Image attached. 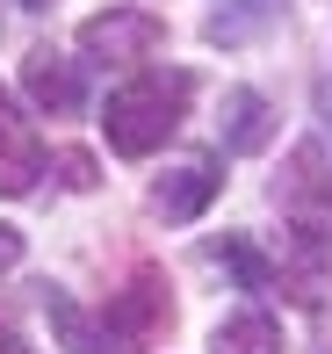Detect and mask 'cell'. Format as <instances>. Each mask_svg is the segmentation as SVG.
<instances>
[{"instance_id":"4","label":"cell","mask_w":332,"mask_h":354,"mask_svg":"<svg viewBox=\"0 0 332 354\" xmlns=\"http://www.w3.org/2000/svg\"><path fill=\"white\" fill-rule=\"evenodd\" d=\"M159 44H166V22L145 8H108L80 29V51L94 66H137V58H159Z\"/></svg>"},{"instance_id":"15","label":"cell","mask_w":332,"mask_h":354,"mask_svg":"<svg viewBox=\"0 0 332 354\" xmlns=\"http://www.w3.org/2000/svg\"><path fill=\"white\" fill-rule=\"evenodd\" d=\"M22 8H51V0H22Z\"/></svg>"},{"instance_id":"11","label":"cell","mask_w":332,"mask_h":354,"mask_svg":"<svg viewBox=\"0 0 332 354\" xmlns=\"http://www.w3.org/2000/svg\"><path fill=\"white\" fill-rule=\"evenodd\" d=\"M51 326H58V340H66L72 354H101V347H94V333H87V318L72 311L66 297H51Z\"/></svg>"},{"instance_id":"9","label":"cell","mask_w":332,"mask_h":354,"mask_svg":"<svg viewBox=\"0 0 332 354\" xmlns=\"http://www.w3.org/2000/svg\"><path fill=\"white\" fill-rule=\"evenodd\" d=\"M267 131H275V116H267V94L231 87V94H224V152H260Z\"/></svg>"},{"instance_id":"1","label":"cell","mask_w":332,"mask_h":354,"mask_svg":"<svg viewBox=\"0 0 332 354\" xmlns=\"http://www.w3.org/2000/svg\"><path fill=\"white\" fill-rule=\"evenodd\" d=\"M188 102H195V73H181V66H173V73H166V66L130 73L116 94H108V109H101L108 152H123V159H152L173 131H181Z\"/></svg>"},{"instance_id":"6","label":"cell","mask_w":332,"mask_h":354,"mask_svg":"<svg viewBox=\"0 0 332 354\" xmlns=\"http://www.w3.org/2000/svg\"><path fill=\"white\" fill-rule=\"evenodd\" d=\"M22 87L37 109H51V116H72L80 109V66H72L66 51H51V44H37V51L22 58Z\"/></svg>"},{"instance_id":"10","label":"cell","mask_w":332,"mask_h":354,"mask_svg":"<svg viewBox=\"0 0 332 354\" xmlns=\"http://www.w3.org/2000/svg\"><path fill=\"white\" fill-rule=\"evenodd\" d=\"M210 354H282V326L267 311H231L210 333Z\"/></svg>"},{"instance_id":"7","label":"cell","mask_w":332,"mask_h":354,"mask_svg":"<svg viewBox=\"0 0 332 354\" xmlns=\"http://www.w3.org/2000/svg\"><path fill=\"white\" fill-rule=\"evenodd\" d=\"M43 174V145L29 138V123L8 109V94H0V196H29Z\"/></svg>"},{"instance_id":"2","label":"cell","mask_w":332,"mask_h":354,"mask_svg":"<svg viewBox=\"0 0 332 354\" xmlns=\"http://www.w3.org/2000/svg\"><path fill=\"white\" fill-rule=\"evenodd\" d=\"M275 203H282V224H289L311 253L332 246V174H325L318 145H296L289 152V174L275 181Z\"/></svg>"},{"instance_id":"13","label":"cell","mask_w":332,"mask_h":354,"mask_svg":"<svg viewBox=\"0 0 332 354\" xmlns=\"http://www.w3.org/2000/svg\"><path fill=\"white\" fill-rule=\"evenodd\" d=\"M318 116H325V138H332V80H318Z\"/></svg>"},{"instance_id":"8","label":"cell","mask_w":332,"mask_h":354,"mask_svg":"<svg viewBox=\"0 0 332 354\" xmlns=\"http://www.w3.org/2000/svg\"><path fill=\"white\" fill-rule=\"evenodd\" d=\"M282 15V0H210V22H202V37L224 44V51H246L253 37H267Z\"/></svg>"},{"instance_id":"12","label":"cell","mask_w":332,"mask_h":354,"mask_svg":"<svg viewBox=\"0 0 332 354\" xmlns=\"http://www.w3.org/2000/svg\"><path fill=\"white\" fill-rule=\"evenodd\" d=\"M58 167H66V188H94V159L87 152H58Z\"/></svg>"},{"instance_id":"3","label":"cell","mask_w":332,"mask_h":354,"mask_svg":"<svg viewBox=\"0 0 332 354\" xmlns=\"http://www.w3.org/2000/svg\"><path fill=\"white\" fill-rule=\"evenodd\" d=\"M166 326H173V304H166V282L152 275V268H137L130 282L108 297V333L123 340V354H152L166 340Z\"/></svg>"},{"instance_id":"5","label":"cell","mask_w":332,"mask_h":354,"mask_svg":"<svg viewBox=\"0 0 332 354\" xmlns=\"http://www.w3.org/2000/svg\"><path fill=\"white\" fill-rule=\"evenodd\" d=\"M217 188H224V174H217V159H188V167H173L159 188H152V210H159L166 224H188L202 217L217 203Z\"/></svg>"},{"instance_id":"14","label":"cell","mask_w":332,"mask_h":354,"mask_svg":"<svg viewBox=\"0 0 332 354\" xmlns=\"http://www.w3.org/2000/svg\"><path fill=\"white\" fill-rule=\"evenodd\" d=\"M8 354H22V340H14V333H8Z\"/></svg>"}]
</instances>
